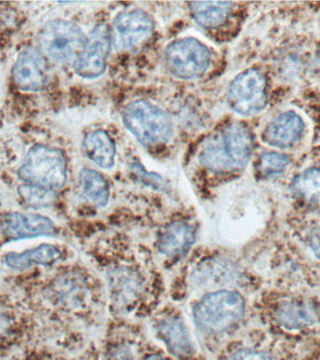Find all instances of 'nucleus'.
<instances>
[{
    "instance_id": "nucleus-1",
    "label": "nucleus",
    "mask_w": 320,
    "mask_h": 360,
    "mask_svg": "<svg viewBox=\"0 0 320 360\" xmlns=\"http://www.w3.org/2000/svg\"><path fill=\"white\" fill-rule=\"evenodd\" d=\"M18 174L27 184L59 190L67 181L66 159L58 148L36 145L28 151Z\"/></svg>"
},
{
    "instance_id": "nucleus-2",
    "label": "nucleus",
    "mask_w": 320,
    "mask_h": 360,
    "mask_svg": "<svg viewBox=\"0 0 320 360\" xmlns=\"http://www.w3.org/2000/svg\"><path fill=\"white\" fill-rule=\"evenodd\" d=\"M244 306V298L238 292L219 291L202 298L194 309V316L202 330L220 333L240 322Z\"/></svg>"
},
{
    "instance_id": "nucleus-3",
    "label": "nucleus",
    "mask_w": 320,
    "mask_h": 360,
    "mask_svg": "<svg viewBox=\"0 0 320 360\" xmlns=\"http://www.w3.org/2000/svg\"><path fill=\"white\" fill-rule=\"evenodd\" d=\"M123 121L128 131L145 146L162 145L170 139L173 132L168 115L145 101L128 104L123 112Z\"/></svg>"
},
{
    "instance_id": "nucleus-4",
    "label": "nucleus",
    "mask_w": 320,
    "mask_h": 360,
    "mask_svg": "<svg viewBox=\"0 0 320 360\" xmlns=\"http://www.w3.org/2000/svg\"><path fill=\"white\" fill-rule=\"evenodd\" d=\"M86 41L80 27L61 19L47 22L38 36L41 52L59 64L74 63Z\"/></svg>"
},
{
    "instance_id": "nucleus-5",
    "label": "nucleus",
    "mask_w": 320,
    "mask_h": 360,
    "mask_svg": "<svg viewBox=\"0 0 320 360\" xmlns=\"http://www.w3.org/2000/svg\"><path fill=\"white\" fill-rule=\"evenodd\" d=\"M210 59L207 47L192 38L173 41L165 52L168 70L182 79H192L204 75L209 67Z\"/></svg>"
},
{
    "instance_id": "nucleus-6",
    "label": "nucleus",
    "mask_w": 320,
    "mask_h": 360,
    "mask_svg": "<svg viewBox=\"0 0 320 360\" xmlns=\"http://www.w3.org/2000/svg\"><path fill=\"white\" fill-rule=\"evenodd\" d=\"M265 75L257 69H248L240 73L230 84L229 103L239 114H257L267 104Z\"/></svg>"
},
{
    "instance_id": "nucleus-7",
    "label": "nucleus",
    "mask_w": 320,
    "mask_h": 360,
    "mask_svg": "<svg viewBox=\"0 0 320 360\" xmlns=\"http://www.w3.org/2000/svg\"><path fill=\"white\" fill-rule=\"evenodd\" d=\"M111 45V30L105 25H98L86 39L83 50L73 63L76 73L86 79L102 75Z\"/></svg>"
},
{
    "instance_id": "nucleus-8",
    "label": "nucleus",
    "mask_w": 320,
    "mask_h": 360,
    "mask_svg": "<svg viewBox=\"0 0 320 360\" xmlns=\"http://www.w3.org/2000/svg\"><path fill=\"white\" fill-rule=\"evenodd\" d=\"M153 30V20L145 11H125L112 24V44L120 50L134 49L151 36Z\"/></svg>"
},
{
    "instance_id": "nucleus-9",
    "label": "nucleus",
    "mask_w": 320,
    "mask_h": 360,
    "mask_svg": "<svg viewBox=\"0 0 320 360\" xmlns=\"http://www.w3.org/2000/svg\"><path fill=\"white\" fill-rule=\"evenodd\" d=\"M0 230L11 239L55 235V226L47 217L39 214L6 213L0 217Z\"/></svg>"
},
{
    "instance_id": "nucleus-10",
    "label": "nucleus",
    "mask_w": 320,
    "mask_h": 360,
    "mask_svg": "<svg viewBox=\"0 0 320 360\" xmlns=\"http://www.w3.org/2000/svg\"><path fill=\"white\" fill-rule=\"evenodd\" d=\"M230 170L246 167L251 158L253 138L248 128L243 123L229 124L218 138Z\"/></svg>"
},
{
    "instance_id": "nucleus-11",
    "label": "nucleus",
    "mask_w": 320,
    "mask_h": 360,
    "mask_svg": "<svg viewBox=\"0 0 320 360\" xmlns=\"http://www.w3.org/2000/svg\"><path fill=\"white\" fill-rule=\"evenodd\" d=\"M14 83L24 91L36 92L46 83L44 62L35 48H27L20 53L13 68Z\"/></svg>"
},
{
    "instance_id": "nucleus-12",
    "label": "nucleus",
    "mask_w": 320,
    "mask_h": 360,
    "mask_svg": "<svg viewBox=\"0 0 320 360\" xmlns=\"http://www.w3.org/2000/svg\"><path fill=\"white\" fill-rule=\"evenodd\" d=\"M305 129V121L297 112H282L267 126L264 131L263 139L274 148H291L302 137Z\"/></svg>"
},
{
    "instance_id": "nucleus-13",
    "label": "nucleus",
    "mask_w": 320,
    "mask_h": 360,
    "mask_svg": "<svg viewBox=\"0 0 320 360\" xmlns=\"http://www.w3.org/2000/svg\"><path fill=\"white\" fill-rule=\"evenodd\" d=\"M159 336L174 356H189L194 353L193 343L184 323L177 318H167L157 326Z\"/></svg>"
},
{
    "instance_id": "nucleus-14",
    "label": "nucleus",
    "mask_w": 320,
    "mask_h": 360,
    "mask_svg": "<svg viewBox=\"0 0 320 360\" xmlns=\"http://www.w3.org/2000/svg\"><path fill=\"white\" fill-rule=\"evenodd\" d=\"M195 238V231L190 225L174 222L160 236L159 252L171 257L185 255L192 246Z\"/></svg>"
},
{
    "instance_id": "nucleus-15",
    "label": "nucleus",
    "mask_w": 320,
    "mask_h": 360,
    "mask_svg": "<svg viewBox=\"0 0 320 360\" xmlns=\"http://www.w3.org/2000/svg\"><path fill=\"white\" fill-rule=\"evenodd\" d=\"M316 316L313 307L300 301H286L275 311L278 323L288 329L308 328L316 322Z\"/></svg>"
},
{
    "instance_id": "nucleus-16",
    "label": "nucleus",
    "mask_w": 320,
    "mask_h": 360,
    "mask_svg": "<svg viewBox=\"0 0 320 360\" xmlns=\"http://www.w3.org/2000/svg\"><path fill=\"white\" fill-rule=\"evenodd\" d=\"M84 148L87 157L103 169L114 165L115 145L106 131L97 129L90 131L84 140Z\"/></svg>"
},
{
    "instance_id": "nucleus-17",
    "label": "nucleus",
    "mask_w": 320,
    "mask_h": 360,
    "mask_svg": "<svg viewBox=\"0 0 320 360\" xmlns=\"http://www.w3.org/2000/svg\"><path fill=\"white\" fill-rule=\"evenodd\" d=\"M61 257L60 250L51 244H41L39 247L22 252H11L6 257V263L14 269H27L33 264L49 266Z\"/></svg>"
},
{
    "instance_id": "nucleus-18",
    "label": "nucleus",
    "mask_w": 320,
    "mask_h": 360,
    "mask_svg": "<svg viewBox=\"0 0 320 360\" xmlns=\"http://www.w3.org/2000/svg\"><path fill=\"white\" fill-rule=\"evenodd\" d=\"M191 15L201 27L212 28L223 24L232 11V2H191Z\"/></svg>"
},
{
    "instance_id": "nucleus-19",
    "label": "nucleus",
    "mask_w": 320,
    "mask_h": 360,
    "mask_svg": "<svg viewBox=\"0 0 320 360\" xmlns=\"http://www.w3.org/2000/svg\"><path fill=\"white\" fill-rule=\"evenodd\" d=\"M291 188L303 201L320 207V169L311 168L298 174Z\"/></svg>"
},
{
    "instance_id": "nucleus-20",
    "label": "nucleus",
    "mask_w": 320,
    "mask_h": 360,
    "mask_svg": "<svg viewBox=\"0 0 320 360\" xmlns=\"http://www.w3.org/2000/svg\"><path fill=\"white\" fill-rule=\"evenodd\" d=\"M81 191L86 198L98 207H104L109 201V186L105 179L92 169H84L80 174Z\"/></svg>"
},
{
    "instance_id": "nucleus-21",
    "label": "nucleus",
    "mask_w": 320,
    "mask_h": 360,
    "mask_svg": "<svg viewBox=\"0 0 320 360\" xmlns=\"http://www.w3.org/2000/svg\"><path fill=\"white\" fill-rule=\"evenodd\" d=\"M18 193L25 204L33 208L49 207L56 198L55 191L32 184L20 186Z\"/></svg>"
},
{
    "instance_id": "nucleus-22",
    "label": "nucleus",
    "mask_w": 320,
    "mask_h": 360,
    "mask_svg": "<svg viewBox=\"0 0 320 360\" xmlns=\"http://www.w3.org/2000/svg\"><path fill=\"white\" fill-rule=\"evenodd\" d=\"M232 273L229 267L222 262H206L194 273V280L199 284H213L227 281ZM209 285V286H210Z\"/></svg>"
},
{
    "instance_id": "nucleus-23",
    "label": "nucleus",
    "mask_w": 320,
    "mask_h": 360,
    "mask_svg": "<svg viewBox=\"0 0 320 360\" xmlns=\"http://www.w3.org/2000/svg\"><path fill=\"white\" fill-rule=\"evenodd\" d=\"M291 160L286 155L269 152L263 154L258 160V172L266 177L280 176L288 167Z\"/></svg>"
},
{
    "instance_id": "nucleus-24",
    "label": "nucleus",
    "mask_w": 320,
    "mask_h": 360,
    "mask_svg": "<svg viewBox=\"0 0 320 360\" xmlns=\"http://www.w3.org/2000/svg\"><path fill=\"white\" fill-rule=\"evenodd\" d=\"M227 360H274V357L263 352L248 350H240L227 357Z\"/></svg>"
},
{
    "instance_id": "nucleus-25",
    "label": "nucleus",
    "mask_w": 320,
    "mask_h": 360,
    "mask_svg": "<svg viewBox=\"0 0 320 360\" xmlns=\"http://www.w3.org/2000/svg\"><path fill=\"white\" fill-rule=\"evenodd\" d=\"M104 360H134L131 349L126 345H119L112 349Z\"/></svg>"
},
{
    "instance_id": "nucleus-26",
    "label": "nucleus",
    "mask_w": 320,
    "mask_h": 360,
    "mask_svg": "<svg viewBox=\"0 0 320 360\" xmlns=\"http://www.w3.org/2000/svg\"><path fill=\"white\" fill-rule=\"evenodd\" d=\"M309 244L314 255L320 261V231H314L311 233L310 238H309Z\"/></svg>"
},
{
    "instance_id": "nucleus-27",
    "label": "nucleus",
    "mask_w": 320,
    "mask_h": 360,
    "mask_svg": "<svg viewBox=\"0 0 320 360\" xmlns=\"http://www.w3.org/2000/svg\"><path fill=\"white\" fill-rule=\"evenodd\" d=\"M146 360H166L165 359H163V357L159 356H149L147 359Z\"/></svg>"
}]
</instances>
